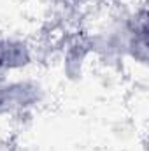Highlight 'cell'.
Instances as JSON below:
<instances>
[{
  "mask_svg": "<svg viewBox=\"0 0 149 151\" xmlns=\"http://www.w3.org/2000/svg\"><path fill=\"white\" fill-rule=\"evenodd\" d=\"M44 99L40 83L28 76H0V118H18L34 111Z\"/></svg>",
  "mask_w": 149,
  "mask_h": 151,
  "instance_id": "cell-1",
  "label": "cell"
},
{
  "mask_svg": "<svg viewBox=\"0 0 149 151\" xmlns=\"http://www.w3.org/2000/svg\"><path fill=\"white\" fill-rule=\"evenodd\" d=\"M35 53L28 40L14 35H0V76L23 74L34 65Z\"/></svg>",
  "mask_w": 149,
  "mask_h": 151,
  "instance_id": "cell-2",
  "label": "cell"
}]
</instances>
